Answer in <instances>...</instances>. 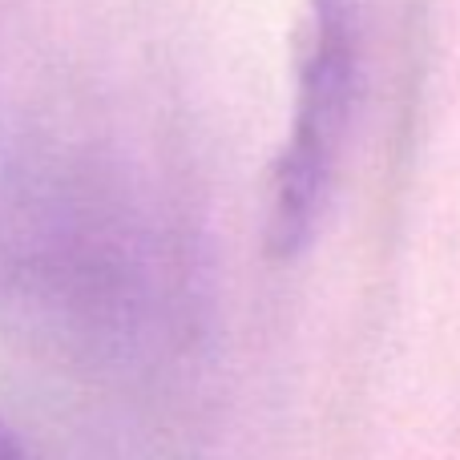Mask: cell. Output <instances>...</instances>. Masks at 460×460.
<instances>
[{"label":"cell","mask_w":460,"mask_h":460,"mask_svg":"<svg viewBox=\"0 0 460 460\" xmlns=\"http://www.w3.org/2000/svg\"><path fill=\"white\" fill-rule=\"evenodd\" d=\"M0 460H29L24 456V448H21V440H16L4 424H0Z\"/></svg>","instance_id":"cell-2"},{"label":"cell","mask_w":460,"mask_h":460,"mask_svg":"<svg viewBox=\"0 0 460 460\" xmlns=\"http://www.w3.org/2000/svg\"><path fill=\"white\" fill-rule=\"evenodd\" d=\"M359 97V0H307L291 137L270 190V254L291 259L311 238Z\"/></svg>","instance_id":"cell-1"}]
</instances>
